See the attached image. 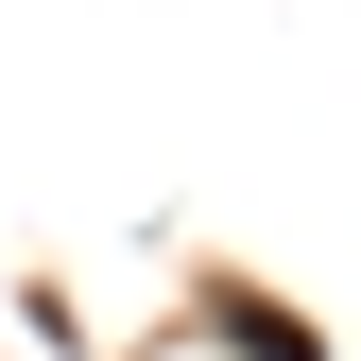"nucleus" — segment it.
<instances>
[{
    "instance_id": "1",
    "label": "nucleus",
    "mask_w": 361,
    "mask_h": 361,
    "mask_svg": "<svg viewBox=\"0 0 361 361\" xmlns=\"http://www.w3.org/2000/svg\"><path fill=\"white\" fill-rule=\"evenodd\" d=\"M241 361H327V344H310V327H276V310H258V327H241Z\"/></svg>"
}]
</instances>
